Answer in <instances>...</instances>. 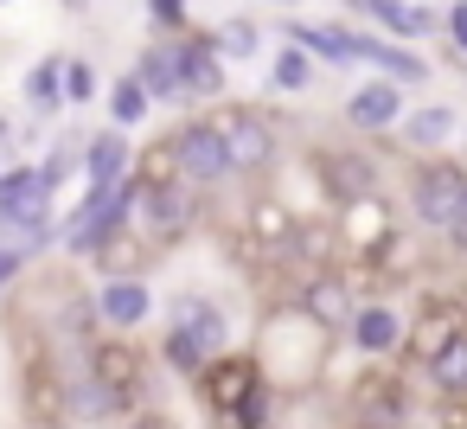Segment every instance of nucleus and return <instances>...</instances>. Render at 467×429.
I'll return each mask as SVG.
<instances>
[{
  "instance_id": "f257e3e1",
  "label": "nucleus",
  "mask_w": 467,
  "mask_h": 429,
  "mask_svg": "<svg viewBox=\"0 0 467 429\" xmlns=\"http://www.w3.org/2000/svg\"><path fill=\"white\" fill-rule=\"evenodd\" d=\"M224 352V314L205 301V295H186L173 308V327H167V365L173 371H205V359Z\"/></svg>"
},
{
  "instance_id": "f03ea898",
  "label": "nucleus",
  "mask_w": 467,
  "mask_h": 429,
  "mask_svg": "<svg viewBox=\"0 0 467 429\" xmlns=\"http://www.w3.org/2000/svg\"><path fill=\"white\" fill-rule=\"evenodd\" d=\"M461 199H467V167H461V161H422V167L410 173V205H416V225L441 231V225L461 212Z\"/></svg>"
},
{
  "instance_id": "7ed1b4c3",
  "label": "nucleus",
  "mask_w": 467,
  "mask_h": 429,
  "mask_svg": "<svg viewBox=\"0 0 467 429\" xmlns=\"http://www.w3.org/2000/svg\"><path fill=\"white\" fill-rule=\"evenodd\" d=\"M212 122H218V135H224V148H231V173H256V167H269L275 161V129L256 116V110H212Z\"/></svg>"
},
{
  "instance_id": "20e7f679",
  "label": "nucleus",
  "mask_w": 467,
  "mask_h": 429,
  "mask_svg": "<svg viewBox=\"0 0 467 429\" xmlns=\"http://www.w3.org/2000/svg\"><path fill=\"white\" fill-rule=\"evenodd\" d=\"M173 161H180V173H186L192 186H212V180L231 173V148H224V135H218L212 116H205V122H186V129L173 135Z\"/></svg>"
},
{
  "instance_id": "39448f33",
  "label": "nucleus",
  "mask_w": 467,
  "mask_h": 429,
  "mask_svg": "<svg viewBox=\"0 0 467 429\" xmlns=\"http://www.w3.org/2000/svg\"><path fill=\"white\" fill-rule=\"evenodd\" d=\"M256 384H263V359H250V352H218V359H205V371H199L205 403L224 410V416H231Z\"/></svg>"
},
{
  "instance_id": "423d86ee",
  "label": "nucleus",
  "mask_w": 467,
  "mask_h": 429,
  "mask_svg": "<svg viewBox=\"0 0 467 429\" xmlns=\"http://www.w3.org/2000/svg\"><path fill=\"white\" fill-rule=\"evenodd\" d=\"M52 180L46 167H7L0 173V218L7 225H46L52 218Z\"/></svg>"
},
{
  "instance_id": "0eeeda50",
  "label": "nucleus",
  "mask_w": 467,
  "mask_h": 429,
  "mask_svg": "<svg viewBox=\"0 0 467 429\" xmlns=\"http://www.w3.org/2000/svg\"><path fill=\"white\" fill-rule=\"evenodd\" d=\"M314 180H320V193H327L333 205H346V199H358V193H378V167H371L358 148H320V154H314Z\"/></svg>"
},
{
  "instance_id": "6e6552de",
  "label": "nucleus",
  "mask_w": 467,
  "mask_h": 429,
  "mask_svg": "<svg viewBox=\"0 0 467 429\" xmlns=\"http://www.w3.org/2000/svg\"><path fill=\"white\" fill-rule=\"evenodd\" d=\"M461 327H467V301H454V295H429V301L416 308V320L403 327V340H410V352H416V359H429V352H435V346H448Z\"/></svg>"
},
{
  "instance_id": "1a4fd4ad",
  "label": "nucleus",
  "mask_w": 467,
  "mask_h": 429,
  "mask_svg": "<svg viewBox=\"0 0 467 429\" xmlns=\"http://www.w3.org/2000/svg\"><path fill=\"white\" fill-rule=\"evenodd\" d=\"M346 250H358V256H371L384 237H390V205L378 199V193H358V199H346L339 205V231H333Z\"/></svg>"
},
{
  "instance_id": "9d476101",
  "label": "nucleus",
  "mask_w": 467,
  "mask_h": 429,
  "mask_svg": "<svg viewBox=\"0 0 467 429\" xmlns=\"http://www.w3.org/2000/svg\"><path fill=\"white\" fill-rule=\"evenodd\" d=\"M90 378H103L109 391H122L129 403L141 397V378H148V359L129 346V340H97L90 346Z\"/></svg>"
},
{
  "instance_id": "9b49d317",
  "label": "nucleus",
  "mask_w": 467,
  "mask_h": 429,
  "mask_svg": "<svg viewBox=\"0 0 467 429\" xmlns=\"http://www.w3.org/2000/svg\"><path fill=\"white\" fill-rule=\"evenodd\" d=\"M135 78L148 84V97H154V103H161V97H167V103H180V97H186V46H180V39L148 46V52H141V65H135Z\"/></svg>"
},
{
  "instance_id": "f8f14e48",
  "label": "nucleus",
  "mask_w": 467,
  "mask_h": 429,
  "mask_svg": "<svg viewBox=\"0 0 467 429\" xmlns=\"http://www.w3.org/2000/svg\"><path fill=\"white\" fill-rule=\"evenodd\" d=\"M148 308H154V295H148L141 276H109V282L97 288V314H103L109 327H141Z\"/></svg>"
},
{
  "instance_id": "ddd939ff",
  "label": "nucleus",
  "mask_w": 467,
  "mask_h": 429,
  "mask_svg": "<svg viewBox=\"0 0 467 429\" xmlns=\"http://www.w3.org/2000/svg\"><path fill=\"white\" fill-rule=\"evenodd\" d=\"M250 244H256V250H295V244H301V225H295V212H288L275 193L250 199Z\"/></svg>"
},
{
  "instance_id": "4468645a",
  "label": "nucleus",
  "mask_w": 467,
  "mask_h": 429,
  "mask_svg": "<svg viewBox=\"0 0 467 429\" xmlns=\"http://www.w3.org/2000/svg\"><path fill=\"white\" fill-rule=\"evenodd\" d=\"M352 346L365 352V359H384V352H397L403 346V314L397 308H352Z\"/></svg>"
},
{
  "instance_id": "2eb2a0df",
  "label": "nucleus",
  "mask_w": 467,
  "mask_h": 429,
  "mask_svg": "<svg viewBox=\"0 0 467 429\" xmlns=\"http://www.w3.org/2000/svg\"><path fill=\"white\" fill-rule=\"evenodd\" d=\"M295 308L314 314L327 333H333V327H352V301H346V282H339V276H314V282L295 295Z\"/></svg>"
},
{
  "instance_id": "dca6fc26",
  "label": "nucleus",
  "mask_w": 467,
  "mask_h": 429,
  "mask_svg": "<svg viewBox=\"0 0 467 429\" xmlns=\"http://www.w3.org/2000/svg\"><path fill=\"white\" fill-rule=\"evenodd\" d=\"M397 116H403L397 84H365V90L346 97V122H352V129H390Z\"/></svg>"
},
{
  "instance_id": "f3484780",
  "label": "nucleus",
  "mask_w": 467,
  "mask_h": 429,
  "mask_svg": "<svg viewBox=\"0 0 467 429\" xmlns=\"http://www.w3.org/2000/svg\"><path fill=\"white\" fill-rule=\"evenodd\" d=\"M186 46V97H218L224 90V52L218 39H180Z\"/></svg>"
},
{
  "instance_id": "a211bd4d",
  "label": "nucleus",
  "mask_w": 467,
  "mask_h": 429,
  "mask_svg": "<svg viewBox=\"0 0 467 429\" xmlns=\"http://www.w3.org/2000/svg\"><path fill=\"white\" fill-rule=\"evenodd\" d=\"M422 365H429V384H435L441 397H467V327H461L448 346H435Z\"/></svg>"
},
{
  "instance_id": "6ab92c4d",
  "label": "nucleus",
  "mask_w": 467,
  "mask_h": 429,
  "mask_svg": "<svg viewBox=\"0 0 467 429\" xmlns=\"http://www.w3.org/2000/svg\"><path fill=\"white\" fill-rule=\"evenodd\" d=\"M352 58H365V65H378V71H390V78H422V71H429L416 52H403V46H390V39H371V33H352Z\"/></svg>"
},
{
  "instance_id": "aec40b11",
  "label": "nucleus",
  "mask_w": 467,
  "mask_h": 429,
  "mask_svg": "<svg viewBox=\"0 0 467 429\" xmlns=\"http://www.w3.org/2000/svg\"><path fill=\"white\" fill-rule=\"evenodd\" d=\"M84 167H90V186L103 193V186H122L135 161H129V141H122V135H97L90 154H84Z\"/></svg>"
},
{
  "instance_id": "412c9836",
  "label": "nucleus",
  "mask_w": 467,
  "mask_h": 429,
  "mask_svg": "<svg viewBox=\"0 0 467 429\" xmlns=\"http://www.w3.org/2000/svg\"><path fill=\"white\" fill-rule=\"evenodd\" d=\"M26 397H33V403H26L33 423H58V416H65V384H58V371L39 365V359H33V371H26Z\"/></svg>"
},
{
  "instance_id": "4be33fe9",
  "label": "nucleus",
  "mask_w": 467,
  "mask_h": 429,
  "mask_svg": "<svg viewBox=\"0 0 467 429\" xmlns=\"http://www.w3.org/2000/svg\"><path fill=\"white\" fill-rule=\"evenodd\" d=\"M358 7H365L371 20H384L397 39H422V33H429V14L410 7V0H358Z\"/></svg>"
},
{
  "instance_id": "5701e85b",
  "label": "nucleus",
  "mask_w": 467,
  "mask_h": 429,
  "mask_svg": "<svg viewBox=\"0 0 467 429\" xmlns=\"http://www.w3.org/2000/svg\"><path fill=\"white\" fill-rule=\"evenodd\" d=\"M288 39H295V46H307V58H327V65H352V33H339V26H295Z\"/></svg>"
},
{
  "instance_id": "b1692460",
  "label": "nucleus",
  "mask_w": 467,
  "mask_h": 429,
  "mask_svg": "<svg viewBox=\"0 0 467 429\" xmlns=\"http://www.w3.org/2000/svg\"><path fill=\"white\" fill-rule=\"evenodd\" d=\"M148 84L141 78H122V84H109V116H116V129H135L141 116H148Z\"/></svg>"
},
{
  "instance_id": "393cba45",
  "label": "nucleus",
  "mask_w": 467,
  "mask_h": 429,
  "mask_svg": "<svg viewBox=\"0 0 467 429\" xmlns=\"http://www.w3.org/2000/svg\"><path fill=\"white\" fill-rule=\"evenodd\" d=\"M26 97H33V110H58V97H65V65H58V58H39V65L26 71Z\"/></svg>"
},
{
  "instance_id": "a878e982",
  "label": "nucleus",
  "mask_w": 467,
  "mask_h": 429,
  "mask_svg": "<svg viewBox=\"0 0 467 429\" xmlns=\"http://www.w3.org/2000/svg\"><path fill=\"white\" fill-rule=\"evenodd\" d=\"M403 135H410L416 148H441V141L454 135V110H416V116L403 122Z\"/></svg>"
},
{
  "instance_id": "bb28decb",
  "label": "nucleus",
  "mask_w": 467,
  "mask_h": 429,
  "mask_svg": "<svg viewBox=\"0 0 467 429\" xmlns=\"http://www.w3.org/2000/svg\"><path fill=\"white\" fill-rule=\"evenodd\" d=\"M275 90H307V78H314V65H307V46H288L282 58H275Z\"/></svg>"
},
{
  "instance_id": "cd10ccee",
  "label": "nucleus",
  "mask_w": 467,
  "mask_h": 429,
  "mask_svg": "<svg viewBox=\"0 0 467 429\" xmlns=\"http://www.w3.org/2000/svg\"><path fill=\"white\" fill-rule=\"evenodd\" d=\"M218 52H224V58H250V52H256V26H250V20H224V26H218Z\"/></svg>"
},
{
  "instance_id": "c85d7f7f",
  "label": "nucleus",
  "mask_w": 467,
  "mask_h": 429,
  "mask_svg": "<svg viewBox=\"0 0 467 429\" xmlns=\"http://www.w3.org/2000/svg\"><path fill=\"white\" fill-rule=\"evenodd\" d=\"M90 97H97V71L84 58H71L65 65V103H90Z\"/></svg>"
},
{
  "instance_id": "c756f323",
  "label": "nucleus",
  "mask_w": 467,
  "mask_h": 429,
  "mask_svg": "<svg viewBox=\"0 0 467 429\" xmlns=\"http://www.w3.org/2000/svg\"><path fill=\"white\" fill-rule=\"evenodd\" d=\"M441 237H448V244H454V250L467 256V199H461V212H454V218L441 225Z\"/></svg>"
},
{
  "instance_id": "7c9ffc66",
  "label": "nucleus",
  "mask_w": 467,
  "mask_h": 429,
  "mask_svg": "<svg viewBox=\"0 0 467 429\" xmlns=\"http://www.w3.org/2000/svg\"><path fill=\"white\" fill-rule=\"evenodd\" d=\"M148 14H154L161 26H180V20H186V0H148Z\"/></svg>"
},
{
  "instance_id": "2f4dec72",
  "label": "nucleus",
  "mask_w": 467,
  "mask_h": 429,
  "mask_svg": "<svg viewBox=\"0 0 467 429\" xmlns=\"http://www.w3.org/2000/svg\"><path fill=\"white\" fill-rule=\"evenodd\" d=\"M448 33H454V52L467 58V0H461V7H448Z\"/></svg>"
},
{
  "instance_id": "473e14b6",
  "label": "nucleus",
  "mask_w": 467,
  "mask_h": 429,
  "mask_svg": "<svg viewBox=\"0 0 467 429\" xmlns=\"http://www.w3.org/2000/svg\"><path fill=\"white\" fill-rule=\"evenodd\" d=\"M20 263H26V256H20L14 244H0V295H7V282L20 276Z\"/></svg>"
},
{
  "instance_id": "72a5a7b5",
  "label": "nucleus",
  "mask_w": 467,
  "mask_h": 429,
  "mask_svg": "<svg viewBox=\"0 0 467 429\" xmlns=\"http://www.w3.org/2000/svg\"><path fill=\"white\" fill-rule=\"evenodd\" d=\"M39 167H46V180H52V186H65V173H71V154H65V148H58V154H46V161H39Z\"/></svg>"
},
{
  "instance_id": "f704fd0d",
  "label": "nucleus",
  "mask_w": 467,
  "mask_h": 429,
  "mask_svg": "<svg viewBox=\"0 0 467 429\" xmlns=\"http://www.w3.org/2000/svg\"><path fill=\"white\" fill-rule=\"evenodd\" d=\"M0 141H7V116H0Z\"/></svg>"
}]
</instances>
